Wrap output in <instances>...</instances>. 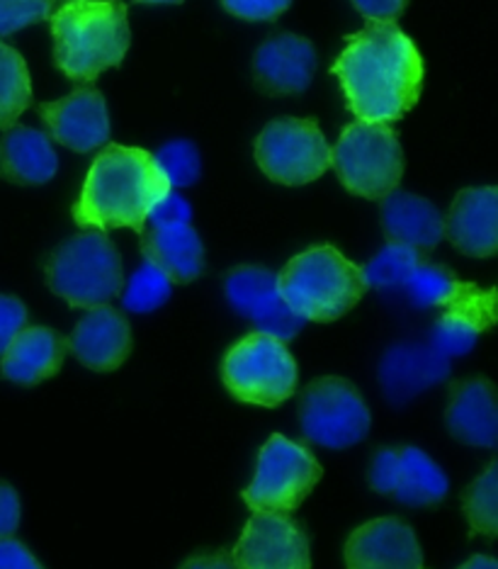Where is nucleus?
Instances as JSON below:
<instances>
[{
    "instance_id": "obj_1",
    "label": "nucleus",
    "mask_w": 498,
    "mask_h": 569,
    "mask_svg": "<svg viewBox=\"0 0 498 569\" xmlns=\"http://www.w3.org/2000/svg\"><path fill=\"white\" fill-rule=\"evenodd\" d=\"M331 73L336 76L348 110L363 122H397L424 90V57L397 22H367L346 37Z\"/></svg>"
},
{
    "instance_id": "obj_2",
    "label": "nucleus",
    "mask_w": 498,
    "mask_h": 569,
    "mask_svg": "<svg viewBox=\"0 0 498 569\" xmlns=\"http://www.w3.org/2000/svg\"><path fill=\"white\" fill-rule=\"evenodd\" d=\"M171 190L153 153L136 147L105 144L93 159L81 196L73 204V222L81 229H134L142 234L153 204Z\"/></svg>"
},
{
    "instance_id": "obj_3",
    "label": "nucleus",
    "mask_w": 498,
    "mask_h": 569,
    "mask_svg": "<svg viewBox=\"0 0 498 569\" xmlns=\"http://www.w3.org/2000/svg\"><path fill=\"white\" fill-rule=\"evenodd\" d=\"M49 20L57 67L75 83L91 86L130 51L132 30L122 0H69Z\"/></svg>"
},
{
    "instance_id": "obj_4",
    "label": "nucleus",
    "mask_w": 498,
    "mask_h": 569,
    "mask_svg": "<svg viewBox=\"0 0 498 569\" xmlns=\"http://www.w3.org/2000/svg\"><path fill=\"white\" fill-rule=\"evenodd\" d=\"M277 288L292 312L318 325L346 317L369 290L363 266L328 243L292 258L277 276Z\"/></svg>"
},
{
    "instance_id": "obj_5",
    "label": "nucleus",
    "mask_w": 498,
    "mask_h": 569,
    "mask_svg": "<svg viewBox=\"0 0 498 569\" xmlns=\"http://www.w3.org/2000/svg\"><path fill=\"white\" fill-rule=\"evenodd\" d=\"M49 290L73 309H93L122 295L124 270L105 231L85 229L63 241L47 263Z\"/></svg>"
},
{
    "instance_id": "obj_6",
    "label": "nucleus",
    "mask_w": 498,
    "mask_h": 569,
    "mask_svg": "<svg viewBox=\"0 0 498 569\" xmlns=\"http://www.w3.org/2000/svg\"><path fill=\"white\" fill-rule=\"evenodd\" d=\"M331 166L353 196L382 200L402 183L404 149L389 124L355 120L331 149Z\"/></svg>"
},
{
    "instance_id": "obj_7",
    "label": "nucleus",
    "mask_w": 498,
    "mask_h": 569,
    "mask_svg": "<svg viewBox=\"0 0 498 569\" xmlns=\"http://www.w3.org/2000/svg\"><path fill=\"white\" fill-rule=\"evenodd\" d=\"M222 382L238 402L275 409L297 392V363L285 341L253 331L226 351Z\"/></svg>"
},
{
    "instance_id": "obj_8",
    "label": "nucleus",
    "mask_w": 498,
    "mask_h": 569,
    "mask_svg": "<svg viewBox=\"0 0 498 569\" xmlns=\"http://www.w3.org/2000/svg\"><path fill=\"white\" fill-rule=\"evenodd\" d=\"M324 477L322 462L309 448L273 433L258 452L253 482L241 491V499L253 511L292 513L312 495Z\"/></svg>"
},
{
    "instance_id": "obj_9",
    "label": "nucleus",
    "mask_w": 498,
    "mask_h": 569,
    "mask_svg": "<svg viewBox=\"0 0 498 569\" xmlns=\"http://www.w3.org/2000/svg\"><path fill=\"white\" fill-rule=\"evenodd\" d=\"M299 423L306 441L343 450L365 441L373 417L350 380L326 375L306 385L299 395Z\"/></svg>"
},
{
    "instance_id": "obj_10",
    "label": "nucleus",
    "mask_w": 498,
    "mask_h": 569,
    "mask_svg": "<svg viewBox=\"0 0 498 569\" xmlns=\"http://www.w3.org/2000/svg\"><path fill=\"white\" fill-rule=\"evenodd\" d=\"M255 161L280 186H306L331 168V147L312 118H283L255 139Z\"/></svg>"
},
{
    "instance_id": "obj_11",
    "label": "nucleus",
    "mask_w": 498,
    "mask_h": 569,
    "mask_svg": "<svg viewBox=\"0 0 498 569\" xmlns=\"http://www.w3.org/2000/svg\"><path fill=\"white\" fill-rule=\"evenodd\" d=\"M232 560L236 569H312L309 538L287 513L253 511Z\"/></svg>"
},
{
    "instance_id": "obj_12",
    "label": "nucleus",
    "mask_w": 498,
    "mask_h": 569,
    "mask_svg": "<svg viewBox=\"0 0 498 569\" xmlns=\"http://www.w3.org/2000/svg\"><path fill=\"white\" fill-rule=\"evenodd\" d=\"M369 487L406 507H436L448 497L443 468L418 448H382L369 465Z\"/></svg>"
},
{
    "instance_id": "obj_13",
    "label": "nucleus",
    "mask_w": 498,
    "mask_h": 569,
    "mask_svg": "<svg viewBox=\"0 0 498 569\" xmlns=\"http://www.w3.org/2000/svg\"><path fill=\"white\" fill-rule=\"evenodd\" d=\"M226 297L241 317L280 341H292L304 329V319L289 309L277 288V273L261 266H238L226 278Z\"/></svg>"
},
{
    "instance_id": "obj_14",
    "label": "nucleus",
    "mask_w": 498,
    "mask_h": 569,
    "mask_svg": "<svg viewBox=\"0 0 498 569\" xmlns=\"http://www.w3.org/2000/svg\"><path fill=\"white\" fill-rule=\"evenodd\" d=\"M40 118L51 139L75 153H91L110 141V114L105 96L91 83L71 90L54 102H42Z\"/></svg>"
},
{
    "instance_id": "obj_15",
    "label": "nucleus",
    "mask_w": 498,
    "mask_h": 569,
    "mask_svg": "<svg viewBox=\"0 0 498 569\" xmlns=\"http://www.w3.org/2000/svg\"><path fill=\"white\" fill-rule=\"evenodd\" d=\"M348 569H426L424 550L402 519H375L355 528L346 540Z\"/></svg>"
},
{
    "instance_id": "obj_16",
    "label": "nucleus",
    "mask_w": 498,
    "mask_h": 569,
    "mask_svg": "<svg viewBox=\"0 0 498 569\" xmlns=\"http://www.w3.org/2000/svg\"><path fill=\"white\" fill-rule=\"evenodd\" d=\"M316 49L306 37L283 32L263 42L253 57V79L267 96L304 93L314 81Z\"/></svg>"
},
{
    "instance_id": "obj_17",
    "label": "nucleus",
    "mask_w": 498,
    "mask_h": 569,
    "mask_svg": "<svg viewBox=\"0 0 498 569\" xmlns=\"http://www.w3.org/2000/svg\"><path fill=\"white\" fill-rule=\"evenodd\" d=\"M73 356L95 372H112L124 366L132 353V327L110 305L88 309L69 339Z\"/></svg>"
},
{
    "instance_id": "obj_18",
    "label": "nucleus",
    "mask_w": 498,
    "mask_h": 569,
    "mask_svg": "<svg viewBox=\"0 0 498 569\" xmlns=\"http://www.w3.org/2000/svg\"><path fill=\"white\" fill-rule=\"evenodd\" d=\"M443 234L465 256H494L498 249V190L484 186L457 192Z\"/></svg>"
},
{
    "instance_id": "obj_19",
    "label": "nucleus",
    "mask_w": 498,
    "mask_h": 569,
    "mask_svg": "<svg viewBox=\"0 0 498 569\" xmlns=\"http://www.w3.org/2000/svg\"><path fill=\"white\" fill-rule=\"evenodd\" d=\"M450 375V358L438 353L430 343L392 346L382 358L379 382L394 405H406L428 387L443 382Z\"/></svg>"
},
{
    "instance_id": "obj_20",
    "label": "nucleus",
    "mask_w": 498,
    "mask_h": 569,
    "mask_svg": "<svg viewBox=\"0 0 498 569\" xmlns=\"http://www.w3.org/2000/svg\"><path fill=\"white\" fill-rule=\"evenodd\" d=\"M445 423H448L455 441L475 448H494L498 443V405L494 382L487 378L453 382Z\"/></svg>"
},
{
    "instance_id": "obj_21",
    "label": "nucleus",
    "mask_w": 498,
    "mask_h": 569,
    "mask_svg": "<svg viewBox=\"0 0 498 569\" xmlns=\"http://www.w3.org/2000/svg\"><path fill=\"white\" fill-rule=\"evenodd\" d=\"M69 339L63 333L47 327H24L0 356V372L3 378L34 387L61 370L69 353Z\"/></svg>"
},
{
    "instance_id": "obj_22",
    "label": "nucleus",
    "mask_w": 498,
    "mask_h": 569,
    "mask_svg": "<svg viewBox=\"0 0 498 569\" xmlns=\"http://www.w3.org/2000/svg\"><path fill=\"white\" fill-rule=\"evenodd\" d=\"M445 219L436 204L414 192L394 190L382 198V229L387 243L408 246L418 253H430L440 243Z\"/></svg>"
},
{
    "instance_id": "obj_23",
    "label": "nucleus",
    "mask_w": 498,
    "mask_h": 569,
    "mask_svg": "<svg viewBox=\"0 0 498 569\" xmlns=\"http://www.w3.org/2000/svg\"><path fill=\"white\" fill-rule=\"evenodd\" d=\"M59 171L49 134L32 127H10L0 139V178L16 186H44Z\"/></svg>"
},
{
    "instance_id": "obj_24",
    "label": "nucleus",
    "mask_w": 498,
    "mask_h": 569,
    "mask_svg": "<svg viewBox=\"0 0 498 569\" xmlns=\"http://www.w3.org/2000/svg\"><path fill=\"white\" fill-rule=\"evenodd\" d=\"M142 253L149 263L177 284L197 280L204 270V243L190 224L144 229Z\"/></svg>"
},
{
    "instance_id": "obj_25",
    "label": "nucleus",
    "mask_w": 498,
    "mask_h": 569,
    "mask_svg": "<svg viewBox=\"0 0 498 569\" xmlns=\"http://www.w3.org/2000/svg\"><path fill=\"white\" fill-rule=\"evenodd\" d=\"M404 288L408 300L420 309H496L494 290H479L477 284L459 280L450 268L436 263L420 261Z\"/></svg>"
},
{
    "instance_id": "obj_26",
    "label": "nucleus",
    "mask_w": 498,
    "mask_h": 569,
    "mask_svg": "<svg viewBox=\"0 0 498 569\" xmlns=\"http://www.w3.org/2000/svg\"><path fill=\"white\" fill-rule=\"evenodd\" d=\"M494 325V309H445L430 333V346L445 358L467 356L479 333Z\"/></svg>"
},
{
    "instance_id": "obj_27",
    "label": "nucleus",
    "mask_w": 498,
    "mask_h": 569,
    "mask_svg": "<svg viewBox=\"0 0 498 569\" xmlns=\"http://www.w3.org/2000/svg\"><path fill=\"white\" fill-rule=\"evenodd\" d=\"M32 106V79L28 61L18 49L0 42V132L16 127Z\"/></svg>"
},
{
    "instance_id": "obj_28",
    "label": "nucleus",
    "mask_w": 498,
    "mask_h": 569,
    "mask_svg": "<svg viewBox=\"0 0 498 569\" xmlns=\"http://www.w3.org/2000/svg\"><path fill=\"white\" fill-rule=\"evenodd\" d=\"M465 519L471 536L494 538L498 533V462H489L475 482L463 495Z\"/></svg>"
},
{
    "instance_id": "obj_29",
    "label": "nucleus",
    "mask_w": 498,
    "mask_h": 569,
    "mask_svg": "<svg viewBox=\"0 0 498 569\" xmlns=\"http://www.w3.org/2000/svg\"><path fill=\"white\" fill-rule=\"evenodd\" d=\"M424 261L418 251L408 249V246L387 243L373 261H369L365 270L367 288L377 290H399L411 278L416 266Z\"/></svg>"
},
{
    "instance_id": "obj_30",
    "label": "nucleus",
    "mask_w": 498,
    "mask_h": 569,
    "mask_svg": "<svg viewBox=\"0 0 498 569\" xmlns=\"http://www.w3.org/2000/svg\"><path fill=\"white\" fill-rule=\"evenodd\" d=\"M171 290H173V282L165 278L156 266L144 261L142 268L134 270L130 284L122 288V305L134 315L156 312L159 307L169 302Z\"/></svg>"
},
{
    "instance_id": "obj_31",
    "label": "nucleus",
    "mask_w": 498,
    "mask_h": 569,
    "mask_svg": "<svg viewBox=\"0 0 498 569\" xmlns=\"http://www.w3.org/2000/svg\"><path fill=\"white\" fill-rule=\"evenodd\" d=\"M153 159H156L161 173L169 178L171 188H190L200 180L202 161L193 141L187 139L171 141V144H165L153 153Z\"/></svg>"
},
{
    "instance_id": "obj_32",
    "label": "nucleus",
    "mask_w": 498,
    "mask_h": 569,
    "mask_svg": "<svg viewBox=\"0 0 498 569\" xmlns=\"http://www.w3.org/2000/svg\"><path fill=\"white\" fill-rule=\"evenodd\" d=\"M57 10V0H0V37H10L30 24L44 22Z\"/></svg>"
},
{
    "instance_id": "obj_33",
    "label": "nucleus",
    "mask_w": 498,
    "mask_h": 569,
    "mask_svg": "<svg viewBox=\"0 0 498 569\" xmlns=\"http://www.w3.org/2000/svg\"><path fill=\"white\" fill-rule=\"evenodd\" d=\"M234 18L248 22H273L292 6V0H222Z\"/></svg>"
},
{
    "instance_id": "obj_34",
    "label": "nucleus",
    "mask_w": 498,
    "mask_h": 569,
    "mask_svg": "<svg viewBox=\"0 0 498 569\" xmlns=\"http://www.w3.org/2000/svg\"><path fill=\"white\" fill-rule=\"evenodd\" d=\"M24 327H28V307L18 297L0 295V356Z\"/></svg>"
},
{
    "instance_id": "obj_35",
    "label": "nucleus",
    "mask_w": 498,
    "mask_h": 569,
    "mask_svg": "<svg viewBox=\"0 0 498 569\" xmlns=\"http://www.w3.org/2000/svg\"><path fill=\"white\" fill-rule=\"evenodd\" d=\"M190 217H193V207H190V202L183 196H177V192L171 190L169 196L153 204L146 222H151V227L190 224Z\"/></svg>"
},
{
    "instance_id": "obj_36",
    "label": "nucleus",
    "mask_w": 498,
    "mask_h": 569,
    "mask_svg": "<svg viewBox=\"0 0 498 569\" xmlns=\"http://www.w3.org/2000/svg\"><path fill=\"white\" fill-rule=\"evenodd\" d=\"M20 497L16 487L0 482V540L12 538L20 526Z\"/></svg>"
},
{
    "instance_id": "obj_37",
    "label": "nucleus",
    "mask_w": 498,
    "mask_h": 569,
    "mask_svg": "<svg viewBox=\"0 0 498 569\" xmlns=\"http://www.w3.org/2000/svg\"><path fill=\"white\" fill-rule=\"evenodd\" d=\"M369 22H394L406 10L408 0H350Z\"/></svg>"
},
{
    "instance_id": "obj_38",
    "label": "nucleus",
    "mask_w": 498,
    "mask_h": 569,
    "mask_svg": "<svg viewBox=\"0 0 498 569\" xmlns=\"http://www.w3.org/2000/svg\"><path fill=\"white\" fill-rule=\"evenodd\" d=\"M0 569H44L28 546L16 538L0 540Z\"/></svg>"
},
{
    "instance_id": "obj_39",
    "label": "nucleus",
    "mask_w": 498,
    "mask_h": 569,
    "mask_svg": "<svg viewBox=\"0 0 498 569\" xmlns=\"http://www.w3.org/2000/svg\"><path fill=\"white\" fill-rule=\"evenodd\" d=\"M181 569H236L232 552L228 550H214V552H200L187 558Z\"/></svg>"
},
{
    "instance_id": "obj_40",
    "label": "nucleus",
    "mask_w": 498,
    "mask_h": 569,
    "mask_svg": "<svg viewBox=\"0 0 498 569\" xmlns=\"http://www.w3.org/2000/svg\"><path fill=\"white\" fill-rule=\"evenodd\" d=\"M459 569H498V562L489 555H475V558H469Z\"/></svg>"
},
{
    "instance_id": "obj_41",
    "label": "nucleus",
    "mask_w": 498,
    "mask_h": 569,
    "mask_svg": "<svg viewBox=\"0 0 498 569\" xmlns=\"http://www.w3.org/2000/svg\"><path fill=\"white\" fill-rule=\"evenodd\" d=\"M134 3H149V6H177L183 0H134Z\"/></svg>"
},
{
    "instance_id": "obj_42",
    "label": "nucleus",
    "mask_w": 498,
    "mask_h": 569,
    "mask_svg": "<svg viewBox=\"0 0 498 569\" xmlns=\"http://www.w3.org/2000/svg\"><path fill=\"white\" fill-rule=\"evenodd\" d=\"M63 3H69V0H63Z\"/></svg>"
}]
</instances>
